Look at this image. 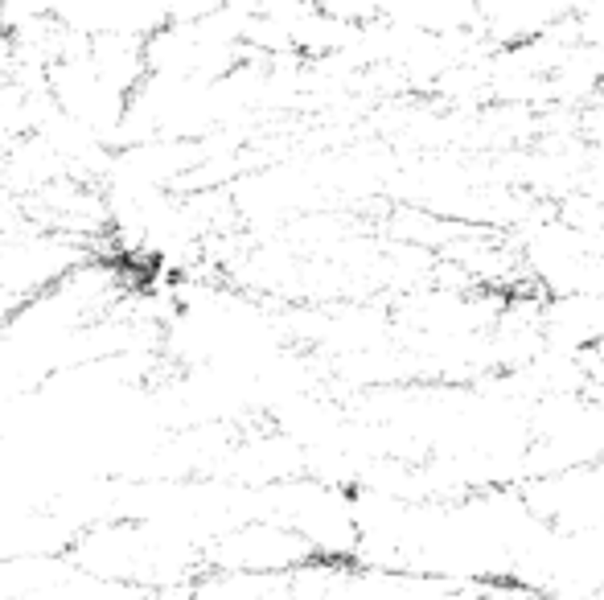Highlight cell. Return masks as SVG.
Listing matches in <instances>:
<instances>
[{
	"mask_svg": "<svg viewBox=\"0 0 604 600\" xmlns=\"http://www.w3.org/2000/svg\"><path fill=\"white\" fill-rule=\"evenodd\" d=\"M473 600H543V596L531 592L526 584H490V588H482Z\"/></svg>",
	"mask_w": 604,
	"mask_h": 600,
	"instance_id": "obj_2",
	"label": "cell"
},
{
	"mask_svg": "<svg viewBox=\"0 0 604 600\" xmlns=\"http://www.w3.org/2000/svg\"><path fill=\"white\" fill-rule=\"evenodd\" d=\"M354 527V563L461 588L523 584L555 535L531 502L506 486L420 498L358 489Z\"/></svg>",
	"mask_w": 604,
	"mask_h": 600,
	"instance_id": "obj_1",
	"label": "cell"
}]
</instances>
